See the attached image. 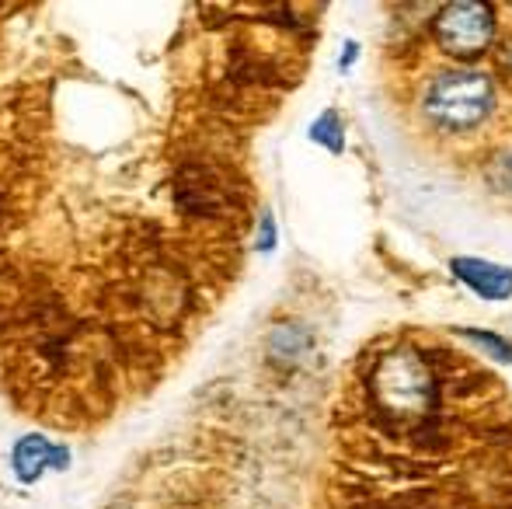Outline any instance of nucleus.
Listing matches in <instances>:
<instances>
[{"instance_id":"1","label":"nucleus","mask_w":512,"mask_h":509,"mask_svg":"<svg viewBox=\"0 0 512 509\" xmlns=\"http://www.w3.org/2000/svg\"><path fill=\"white\" fill-rule=\"evenodd\" d=\"M370 394L384 415L415 422L436 408V381L429 363L411 349H394L373 367Z\"/></svg>"},{"instance_id":"2","label":"nucleus","mask_w":512,"mask_h":509,"mask_svg":"<svg viewBox=\"0 0 512 509\" xmlns=\"http://www.w3.org/2000/svg\"><path fill=\"white\" fill-rule=\"evenodd\" d=\"M492 81L481 70H450L425 95V112L443 129H471L492 112Z\"/></svg>"},{"instance_id":"3","label":"nucleus","mask_w":512,"mask_h":509,"mask_svg":"<svg viewBox=\"0 0 512 509\" xmlns=\"http://www.w3.org/2000/svg\"><path fill=\"white\" fill-rule=\"evenodd\" d=\"M492 7L488 4H471V0H460L439 11L436 18V39L446 53L453 56H474L492 42Z\"/></svg>"},{"instance_id":"4","label":"nucleus","mask_w":512,"mask_h":509,"mask_svg":"<svg viewBox=\"0 0 512 509\" xmlns=\"http://www.w3.org/2000/svg\"><path fill=\"white\" fill-rule=\"evenodd\" d=\"M453 276L471 286L485 300H509L512 297V269L485 262V258H453Z\"/></svg>"},{"instance_id":"5","label":"nucleus","mask_w":512,"mask_h":509,"mask_svg":"<svg viewBox=\"0 0 512 509\" xmlns=\"http://www.w3.org/2000/svg\"><path fill=\"white\" fill-rule=\"evenodd\" d=\"M49 464L67 468V450L53 447V443L42 440V436H25V440H18V447H14V471H18V478L35 482Z\"/></svg>"},{"instance_id":"6","label":"nucleus","mask_w":512,"mask_h":509,"mask_svg":"<svg viewBox=\"0 0 512 509\" xmlns=\"http://www.w3.org/2000/svg\"><path fill=\"white\" fill-rule=\"evenodd\" d=\"M460 335H464L467 342H474L478 349H485V353L492 356V360L512 363V342L499 339V335H492V332H474V328H460Z\"/></svg>"},{"instance_id":"7","label":"nucleus","mask_w":512,"mask_h":509,"mask_svg":"<svg viewBox=\"0 0 512 509\" xmlns=\"http://www.w3.org/2000/svg\"><path fill=\"white\" fill-rule=\"evenodd\" d=\"M310 140L324 143L331 154H338V150H342V119H338L335 112H324V116L310 126Z\"/></svg>"},{"instance_id":"8","label":"nucleus","mask_w":512,"mask_h":509,"mask_svg":"<svg viewBox=\"0 0 512 509\" xmlns=\"http://www.w3.org/2000/svg\"><path fill=\"white\" fill-rule=\"evenodd\" d=\"M272 245H276V227H272V217L265 213L262 217V252H269Z\"/></svg>"}]
</instances>
